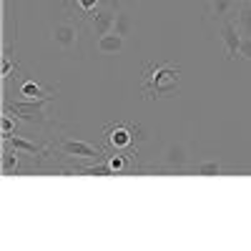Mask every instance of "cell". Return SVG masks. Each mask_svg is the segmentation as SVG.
I'll return each mask as SVG.
<instances>
[{
	"label": "cell",
	"mask_w": 251,
	"mask_h": 251,
	"mask_svg": "<svg viewBox=\"0 0 251 251\" xmlns=\"http://www.w3.org/2000/svg\"><path fill=\"white\" fill-rule=\"evenodd\" d=\"M178 63H146L143 68V83L141 93L146 100H158V98H174L178 96Z\"/></svg>",
	"instance_id": "obj_1"
},
{
	"label": "cell",
	"mask_w": 251,
	"mask_h": 251,
	"mask_svg": "<svg viewBox=\"0 0 251 251\" xmlns=\"http://www.w3.org/2000/svg\"><path fill=\"white\" fill-rule=\"evenodd\" d=\"M50 98H40V100H20V103H8V113H15L18 121H23L28 126H38L43 128L48 123V116H46V103Z\"/></svg>",
	"instance_id": "obj_2"
},
{
	"label": "cell",
	"mask_w": 251,
	"mask_h": 251,
	"mask_svg": "<svg viewBox=\"0 0 251 251\" xmlns=\"http://www.w3.org/2000/svg\"><path fill=\"white\" fill-rule=\"evenodd\" d=\"M50 43L63 50V53H73L78 48V38H80V30H78V23H73V20H58V23L50 25Z\"/></svg>",
	"instance_id": "obj_3"
},
{
	"label": "cell",
	"mask_w": 251,
	"mask_h": 251,
	"mask_svg": "<svg viewBox=\"0 0 251 251\" xmlns=\"http://www.w3.org/2000/svg\"><path fill=\"white\" fill-rule=\"evenodd\" d=\"M214 35L219 38V43L224 46L226 60H234V58H239L244 35H241V30L236 28L234 20H224V23H219V25L214 28Z\"/></svg>",
	"instance_id": "obj_4"
},
{
	"label": "cell",
	"mask_w": 251,
	"mask_h": 251,
	"mask_svg": "<svg viewBox=\"0 0 251 251\" xmlns=\"http://www.w3.org/2000/svg\"><path fill=\"white\" fill-rule=\"evenodd\" d=\"M241 3L239 0H208L206 5V20L208 23H224V20H234Z\"/></svg>",
	"instance_id": "obj_5"
},
{
	"label": "cell",
	"mask_w": 251,
	"mask_h": 251,
	"mask_svg": "<svg viewBox=\"0 0 251 251\" xmlns=\"http://www.w3.org/2000/svg\"><path fill=\"white\" fill-rule=\"evenodd\" d=\"M58 149H60V153L63 156H68V158H103V153L96 149V146H91V143H86V141H75V138H63L60 143H58Z\"/></svg>",
	"instance_id": "obj_6"
},
{
	"label": "cell",
	"mask_w": 251,
	"mask_h": 251,
	"mask_svg": "<svg viewBox=\"0 0 251 251\" xmlns=\"http://www.w3.org/2000/svg\"><path fill=\"white\" fill-rule=\"evenodd\" d=\"M161 163L169 169H186L188 166V149L186 143H169L161 156Z\"/></svg>",
	"instance_id": "obj_7"
},
{
	"label": "cell",
	"mask_w": 251,
	"mask_h": 251,
	"mask_svg": "<svg viewBox=\"0 0 251 251\" xmlns=\"http://www.w3.org/2000/svg\"><path fill=\"white\" fill-rule=\"evenodd\" d=\"M18 93L23 96V100H40V98H53L55 96V88H43L40 83H33V80H23L20 83Z\"/></svg>",
	"instance_id": "obj_8"
},
{
	"label": "cell",
	"mask_w": 251,
	"mask_h": 251,
	"mask_svg": "<svg viewBox=\"0 0 251 251\" xmlns=\"http://www.w3.org/2000/svg\"><path fill=\"white\" fill-rule=\"evenodd\" d=\"M123 46H126V38L113 33V30L98 35V50L100 53H118V50H123Z\"/></svg>",
	"instance_id": "obj_9"
},
{
	"label": "cell",
	"mask_w": 251,
	"mask_h": 251,
	"mask_svg": "<svg viewBox=\"0 0 251 251\" xmlns=\"http://www.w3.org/2000/svg\"><path fill=\"white\" fill-rule=\"evenodd\" d=\"M111 30H113V33H118V35H123V38L133 35V30H136L133 15H131V13H126V10H118V13H116V18H113V28H111Z\"/></svg>",
	"instance_id": "obj_10"
},
{
	"label": "cell",
	"mask_w": 251,
	"mask_h": 251,
	"mask_svg": "<svg viewBox=\"0 0 251 251\" xmlns=\"http://www.w3.org/2000/svg\"><path fill=\"white\" fill-rule=\"evenodd\" d=\"M5 141L13 146V151H20V153H30V156L43 153V149H40V146H35L33 141H28V138H23V136H15V133H10V136H5Z\"/></svg>",
	"instance_id": "obj_11"
},
{
	"label": "cell",
	"mask_w": 251,
	"mask_h": 251,
	"mask_svg": "<svg viewBox=\"0 0 251 251\" xmlns=\"http://www.w3.org/2000/svg\"><path fill=\"white\" fill-rule=\"evenodd\" d=\"M234 23H236V28L241 30V35L244 38H251V3H241V8H239V13H236V18H234Z\"/></svg>",
	"instance_id": "obj_12"
},
{
	"label": "cell",
	"mask_w": 251,
	"mask_h": 251,
	"mask_svg": "<svg viewBox=\"0 0 251 251\" xmlns=\"http://www.w3.org/2000/svg\"><path fill=\"white\" fill-rule=\"evenodd\" d=\"M108 141L116 146V149H123V146H128L133 138H131V128H126V126H116V128H108Z\"/></svg>",
	"instance_id": "obj_13"
},
{
	"label": "cell",
	"mask_w": 251,
	"mask_h": 251,
	"mask_svg": "<svg viewBox=\"0 0 251 251\" xmlns=\"http://www.w3.org/2000/svg\"><path fill=\"white\" fill-rule=\"evenodd\" d=\"M196 174L199 176H206V178H211V176H221L224 174V166L219 161H201L196 166Z\"/></svg>",
	"instance_id": "obj_14"
},
{
	"label": "cell",
	"mask_w": 251,
	"mask_h": 251,
	"mask_svg": "<svg viewBox=\"0 0 251 251\" xmlns=\"http://www.w3.org/2000/svg\"><path fill=\"white\" fill-rule=\"evenodd\" d=\"M18 156H20V151L5 153V158H3V171H5L8 176H13V174L18 171Z\"/></svg>",
	"instance_id": "obj_15"
},
{
	"label": "cell",
	"mask_w": 251,
	"mask_h": 251,
	"mask_svg": "<svg viewBox=\"0 0 251 251\" xmlns=\"http://www.w3.org/2000/svg\"><path fill=\"white\" fill-rule=\"evenodd\" d=\"M83 174L88 176H113V169L108 163H100V166H91V169H83Z\"/></svg>",
	"instance_id": "obj_16"
},
{
	"label": "cell",
	"mask_w": 251,
	"mask_h": 251,
	"mask_svg": "<svg viewBox=\"0 0 251 251\" xmlns=\"http://www.w3.org/2000/svg\"><path fill=\"white\" fill-rule=\"evenodd\" d=\"M106 163H108L111 169H113V174L126 169V158H123V156H106Z\"/></svg>",
	"instance_id": "obj_17"
},
{
	"label": "cell",
	"mask_w": 251,
	"mask_h": 251,
	"mask_svg": "<svg viewBox=\"0 0 251 251\" xmlns=\"http://www.w3.org/2000/svg\"><path fill=\"white\" fill-rule=\"evenodd\" d=\"M239 58L251 60V38H244V40H241V53H239Z\"/></svg>",
	"instance_id": "obj_18"
},
{
	"label": "cell",
	"mask_w": 251,
	"mask_h": 251,
	"mask_svg": "<svg viewBox=\"0 0 251 251\" xmlns=\"http://www.w3.org/2000/svg\"><path fill=\"white\" fill-rule=\"evenodd\" d=\"M13 133V121H10V116H5L3 118V136H10Z\"/></svg>",
	"instance_id": "obj_19"
},
{
	"label": "cell",
	"mask_w": 251,
	"mask_h": 251,
	"mask_svg": "<svg viewBox=\"0 0 251 251\" xmlns=\"http://www.w3.org/2000/svg\"><path fill=\"white\" fill-rule=\"evenodd\" d=\"M239 3H244V5H246V3H251V0H239Z\"/></svg>",
	"instance_id": "obj_20"
}]
</instances>
